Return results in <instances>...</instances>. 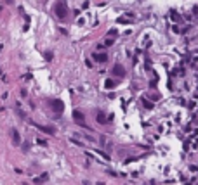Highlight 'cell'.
Returning a JSON list of instances; mask_svg holds the SVG:
<instances>
[{
  "label": "cell",
  "instance_id": "8992f818",
  "mask_svg": "<svg viewBox=\"0 0 198 185\" xmlns=\"http://www.w3.org/2000/svg\"><path fill=\"white\" fill-rule=\"evenodd\" d=\"M113 73H115L117 76H125V71H123V68H122L120 64H115V68H113Z\"/></svg>",
  "mask_w": 198,
  "mask_h": 185
},
{
  "label": "cell",
  "instance_id": "ba28073f",
  "mask_svg": "<svg viewBox=\"0 0 198 185\" xmlns=\"http://www.w3.org/2000/svg\"><path fill=\"white\" fill-rule=\"evenodd\" d=\"M35 126L38 128V130H42V132H45V133H49V135H52V133H54V130H52V128H47V126H42V125H35Z\"/></svg>",
  "mask_w": 198,
  "mask_h": 185
},
{
  "label": "cell",
  "instance_id": "30bf717a",
  "mask_svg": "<svg viewBox=\"0 0 198 185\" xmlns=\"http://www.w3.org/2000/svg\"><path fill=\"white\" fill-rule=\"evenodd\" d=\"M104 87L106 88H115L117 87V83H115L113 80H106V81H104Z\"/></svg>",
  "mask_w": 198,
  "mask_h": 185
},
{
  "label": "cell",
  "instance_id": "8fae6325",
  "mask_svg": "<svg viewBox=\"0 0 198 185\" xmlns=\"http://www.w3.org/2000/svg\"><path fill=\"white\" fill-rule=\"evenodd\" d=\"M143 106L146 107V109H153V102H149L148 99H143Z\"/></svg>",
  "mask_w": 198,
  "mask_h": 185
},
{
  "label": "cell",
  "instance_id": "3957f363",
  "mask_svg": "<svg viewBox=\"0 0 198 185\" xmlns=\"http://www.w3.org/2000/svg\"><path fill=\"white\" fill-rule=\"evenodd\" d=\"M10 135H12V142H14L16 145H19V144H21V137H19V132H18L16 128H12Z\"/></svg>",
  "mask_w": 198,
  "mask_h": 185
},
{
  "label": "cell",
  "instance_id": "6da1fadb",
  "mask_svg": "<svg viewBox=\"0 0 198 185\" xmlns=\"http://www.w3.org/2000/svg\"><path fill=\"white\" fill-rule=\"evenodd\" d=\"M54 14H56L59 19H64V17L68 16V7H66V2H64V0H58V2H56Z\"/></svg>",
  "mask_w": 198,
  "mask_h": 185
},
{
  "label": "cell",
  "instance_id": "9c48e42d",
  "mask_svg": "<svg viewBox=\"0 0 198 185\" xmlns=\"http://www.w3.org/2000/svg\"><path fill=\"white\" fill-rule=\"evenodd\" d=\"M47 178H49V175L45 173V175H42V176H37V178H35L33 182H35V183H44V182H45Z\"/></svg>",
  "mask_w": 198,
  "mask_h": 185
},
{
  "label": "cell",
  "instance_id": "5b68a950",
  "mask_svg": "<svg viewBox=\"0 0 198 185\" xmlns=\"http://www.w3.org/2000/svg\"><path fill=\"white\" fill-rule=\"evenodd\" d=\"M92 57H94V61H97V62H106V61H108V56H106V54H94Z\"/></svg>",
  "mask_w": 198,
  "mask_h": 185
},
{
  "label": "cell",
  "instance_id": "7a4b0ae2",
  "mask_svg": "<svg viewBox=\"0 0 198 185\" xmlns=\"http://www.w3.org/2000/svg\"><path fill=\"white\" fill-rule=\"evenodd\" d=\"M73 119H75L78 125H82V126H83V121H85V118H83V114L80 113L78 109H77V111H73Z\"/></svg>",
  "mask_w": 198,
  "mask_h": 185
},
{
  "label": "cell",
  "instance_id": "277c9868",
  "mask_svg": "<svg viewBox=\"0 0 198 185\" xmlns=\"http://www.w3.org/2000/svg\"><path fill=\"white\" fill-rule=\"evenodd\" d=\"M96 119H97V123H99V125H104V123L108 121V118H106V114H104L103 111H99V113H97V116H96Z\"/></svg>",
  "mask_w": 198,
  "mask_h": 185
},
{
  "label": "cell",
  "instance_id": "52a82bcc",
  "mask_svg": "<svg viewBox=\"0 0 198 185\" xmlns=\"http://www.w3.org/2000/svg\"><path fill=\"white\" fill-rule=\"evenodd\" d=\"M52 109H56L58 113H61L63 111V102L61 100H52Z\"/></svg>",
  "mask_w": 198,
  "mask_h": 185
},
{
  "label": "cell",
  "instance_id": "7c38bea8",
  "mask_svg": "<svg viewBox=\"0 0 198 185\" xmlns=\"http://www.w3.org/2000/svg\"><path fill=\"white\" fill-rule=\"evenodd\" d=\"M104 45H108V47H109V45H113V40H111V38H106V42H104Z\"/></svg>",
  "mask_w": 198,
  "mask_h": 185
},
{
  "label": "cell",
  "instance_id": "9a60e30c",
  "mask_svg": "<svg viewBox=\"0 0 198 185\" xmlns=\"http://www.w3.org/2000/svg\"><path fill=\"white\" fill-rule=\"evenodd\" d=\"M37 142H38L40 145H47V142H45V140H40V138H38V140H37Z\"/></svg>",
  "mask_w": 198,
  "mask_h": 185
},
{
  "label": "cell",
  "instance_id": "4fadbf2b",
  "mask_svg": "<svg viewBox=\"0 0 198 185\" xmlns=\"http://www.w3.org/2000/svg\"><path fill=\"white\" fill-rule=\"evenodd\" d=\"M172 19H174V21H179V16L176 14V12H172Z\"/></svg>",
  "mask_w": 198,
  "mask_h": 185
},
{
  "label": "cell",
  "instance_id": "5bb4252c",
  "mask_svg": "<svg viewBox=\"0 0 198 185\" xmlns=\"http://www.w3.org/2000/svg\"><path fill=\"white\" fill-rule=\"evenodd\" d=\"M45 59H47V61H50V59H52V54H50V52H47V54H45Z\"/></svg>",
  "mask_w": 198,
  "mask_h": 185
}]
</instances>
